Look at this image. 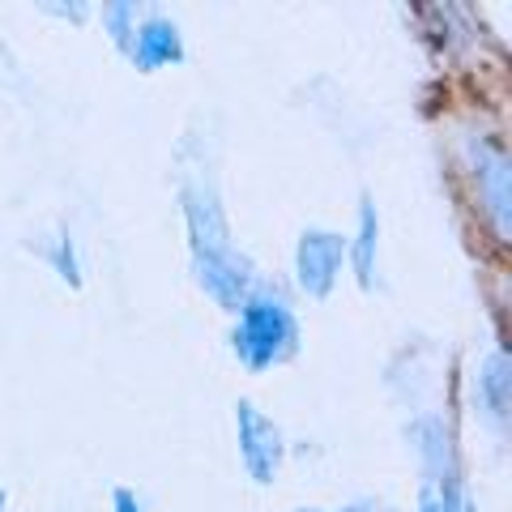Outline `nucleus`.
<instances>
[{
	"mask_svg": "<svg viewBox=\"0 0 512 512\" xmlns=\"http://www.w3.org/2000/svg\"><path fill=\"white\" fill-rule=\"evenodd\" d=\"M184 214H188V231H192V252H197V269L201 282L210 286V295L222 303H239L244 295V265L227 244V227H222L218 201L205 188H188L184 192Z\"/></svg>",
	"mask_w": 512,
	"mask_h": 512,
	"instance_id": "f257e3e1",
	"label": "nucleus"
},
{
	"mask_svg": "<svg viewBox=\"0 0 512 512\" xmlns=\"http://www.w3.org/2000/svg\"><path fill=\"white\" fill-rule=\"evenodd\" d=\"M295 346H299V325L278 295H252L244 308H239L235 355L244 359L252 372L291 359Z\"/></svg>",
	"mask_w": 512,
	"mask_h": 512,
	"instance_id": "f03ea898",
	"label": "nucleus"
},
{
	"mask_svg": "<svg viewBox=\"0 0 512 512\" xmlns=\"http://www.w3.org/2000/svg\"><path fill=\"white\" fill-rule=\"evenodd\" d=\"M235 423H239V457H244L248 474L256 478V483H274L278 466H282V436H278V427L269 423L252 402H239Z\"/></svg>",
	"mask_w": 512,
	"mask_h": 512,
	"instance_id": "7ed1b4c3",
	"label": "nucleus"
},
{
	"mask_svg": "<svg viewBox=\"0 0 512 512\" xmlns=\"http://www.w3.org/2000/svg\"><path fill=\"white\" fill-rule=\"evenodd\" d=\"M342 256H346V239L333 235V231H308L299 239V252H295V265H299V286L308 295H329L333 282H338V269H342Z\"/></svg>",
	"mask_w": 512,
	"mask_h": 512,
	"instance_id": "20e7f679",
	"label": "nucleus"
},
{
	"mask_svg": "<svg viewBox=\"0 0 512 512\" xmlns=\"http://www.w3.org/2000/svg\"><path fill=\"white\" fill-rule=\"evenodd\" d=\"M474 175L483 180V197H487V210L495 218V231H508V158L495 150V146H483L474 150Z\"/></svg>",
	"mask_w": 512,
	"mask_h": 512,
	"instance_id": "39448f33",
	"label": "nucleus"
},
{
	"mask_svg": "<svg viewBox=\"0 0 512 512\" xmlns=\"http://www.w3.org/2000/svg\"><path fill=\"white\" fill-rule=\"evenodd\" d=\"M137 43H133V60L141 69H163V64L180 60L184 47H180V30L171 22H146L141 30H133Z\"/></svg>",
	"mask_w": 512,
	"mask_h": 512,
	"instance_id": "423d86ee",
	"label": "nucleus"
},
{
	"mask_svg": "<svg viewBox=\"0 0 512 512\" xmlns=\"http://www.w3.org/2000/svg\"><path fill=\"white\" fill-rule=\"evenodd\" d=\"M508 359L495 350V355L487 359V367H483V376H478V393H483V402L491 406V414L495 419H504L508 414Z\"/></svg>",
	"mask_w": 512,
	"mask_h": 512,
	"instance_id": "0eeeda50",
	"label": "nucleus"
},
{
	"mask_svg": "<svg viewBox=\"0 0 512 512\" xmlns=\"http://www.w3.org/2000/svg\"><path fill=\"white\" fill-rule=\"evenodd\" d=\"M376 235H380V222L372 201H363L359 210V239H355V269H359V282L372 286V269H376Z\"/></svg>",
	"mask_w": 512,
	"mask_h": 512,
	"instance_id": "6e6552de",
	"label": "nucleus"
},
{
	"mask_svg": "<svg viewBox=\"0 0 512 512\" xmlns=\"http://www.w3.org/2000/svg\"><path fill=\"white\" fill-rule=\"evenodd\" d=\"M56 261H60V274L69 278V282H77V261H73V244H69V239H60V252H56Z\"/></svg>",
	"mask_w": 512,
	"mask_h": 512,
	"instance_id": "1a4fd4ad",
	"label": "nucleus"
},
{
	"mask_svg": "<svg viewBox=\"0 0 512 512\" xmlns=\"http://www.w3.org/2000/svg\"><path fill=\"white\" fill-rule=\"evenodd\" d=\"M116 512H141V504H137V495L133 491H116Z\"/></svg>",
	"mask_w": 512,
	"mask_h": 512,
	"instance_id": "9d476101",
	"label": "nucleus"
},
{
	"mask_svg": "<svg viewBox=\"0 0 512 512\" xmlns=\"http://www.w3.org/2000/svg\"><path fill=\"white\" fill-rule=\"evenodd\" d=\"M419 512H440V500H436V495L427 491V495H423V508H419Z\"/></svg>",
	"mask_w": 512,
	"mask_h": 512,
	"instance_id": "9b49d317",
	"label": "nucleus"
},
{
	"mask_svg": "<svg viewBox=\"0 0 512 512\" xmlns=\"http://www.w3.org/2000/svg\"><path fill=\"white\" fill-rule=\"evenodd\" d=\"M0 512H5V495H0Z\"/></svg>",
	"mask_w": 512,
	"mask_h": 512,
	"instance_id": "f8f14e48",
	"label": "nucleus"
},
{
	"mask_svg": "<svg viewBox=\"0 0 512 512\" xmlns=\"http://www.w3.org/2000/svg\"><path fill=\"white\" fill-rule=\"evenodd\" d=\"M303 512H312V508H303Z\"/></svg>",
	"mask_w": 512,
	"mask_h": 512,
	"instance_id": "ddd939ff",
	"label": "nucleus"
}]
</instances>
